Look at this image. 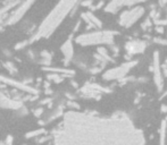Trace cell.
I'll return each mask as SVG.
<instances>
[{
	"instance_id": "cell-24",
	"label": "cell",
	"mask_w": 167,
	"mask_h": 145,
	"mask_svg": "<svg viewBox=\"0 0 167 145\" xmlns=\"http://www.w3.org/2000/svg\"><path fill=\"white\" fill-rule=\"evenodd\" d=\"M13 141H14L13 136L8 135L7 136V138L3 141V145H13Z\"/></svg>"
},
{
	"instance_id": "cell-30",
	"label": "cell",
	"mask_w": 167,
	"mask_h": 145,
	"mask_svg": "<svg viewBox=\"0 0 167 145\" xmlns=\"http://www.w3.org/2000/svg\"><path fill=\"white\" fill-rule=\"evenodd\" d=\"M163 74H164V75L167 77V66H166V65H164V66H163Z\"/></svg>"
},
{
	"instance_id": "cell-27",
	"label": "cell",
	"mask_w": 167,
	"mask_h": 145,
	"mask_svg": "<svg viewBox=\"0 0 167 145\" xmlns=\"http://www.w3.org/2000/svg\"><path fill=\"white\" fill-rule=\"evenodd\" d=\"M149 26H151V20L148 18V20H146V22L142 24V29H143V30H147Z\"/></svg>"
},
{
	"instance_id": "cell-33",
	"label": "cell",
	"mask_w": 167,
	"mask_h": 145,
	"mask_svg": "<svg viewBox=\"0 0 167 145\" xmlns=\"http://www.w3.org/2000/svg\"><path fill=\"white\" fill-rule=\"evenodd\" d=\"M165 65L167 66V58H166V60H165Z\"/></svg>"
},
{
	"instance_id": "cell-7",
	"label": "cell",
	"mask_w": 167,
	"mask_h": 145,
	"mask_svg": "<svg viewBox=\"0 0 167 145\" xmlns=\"http://www.w3.org/2000/svg\"><path fill=\"white\" fill-rule=\"evenodd\" d=\"M0 83H3L7 86L15 87L16 90H20V91L27 93V94H33V95H38L39 94V90L36 87H33V86L26 84L25 82H21V81H17V79L12 78V77L3 76L1 74H0Z\"/></svg>"
},
{
	"instance_id": "cell-18",
	"label": "cell",
	"mask_w": 167,
	"mask_h": 145,
	"mask_svg": "<svg viewBox=\"0 0 167 145\" xmlns=\"http://www.w3.org/2000/svg\"><path fill=\"white\" fill-rule=\"evenodd\" d=\"M46 134H48V132L46 130V128L41 127V128H39V129H35V130H31V132L26 133V134H25V138H26V139L38 138V137L46 135Z\"/></svg>"
},
{
	"instance_id": "cell-23",
	"label": "cell",
	"mask_w": 167,
	"mask_h": 145,
	"mask_svg": "<svg viewBox=\"0 0 167 145\" xmlns=\"http://www.w3.org/2000/svg\"><path fill=\"white\" fill-rule=\"evenodd\" d=\"M27 46H30V41H29V40H26V41H22V42L16 43V46H15V50L25 49Z\"/></svg>"
},
{
	"instance_id": "cell-3",
	"label": "cell",
	"mask_w": 167,
	"mask_h": 145,
	"mask_svg": "<svg viewBox=\"0 0 167 145\" xmlns=\"http://www.w3.org/2000/svg\"><path fill=\"white\" fill-rule=\"evenodd\" d=\"M117 32L115 31H92L77 35L75 42L82 46H114L115 36Z\"/></svg>"
},
{
	"instance_id": "cell-20",
	"label": "cell",
	"mask_w": 167,
	"mask_h": 145,
	"mask_svg": "<svg viewBox=\"0 0 167 145\" xmlns=\"http://www.w3.org/2000/svg\"><path fill=\"white\" fill-rule=\"evenodd\" d=\"M3 67L6 68L7 70L9 72H12V74H14V72H17V68L16 66L14 65L12 61H6V63H3Z\"/></svg>"
},
{
	"instance_id": "cell-28",
	"label": "cell",
	"mask_w": 167,
	"mask_h": 145,
	"mask_svg": "<svg viewBox=\"0 0 167 145\" xmlns=\"http://www.w3.org/2000/svg\"><path fill=\"white\" fill-rule=\"evenodd\" d=\"M156 31H157L158 33H163V32H164V29H163V26H157L156 27Z\"/></svg>"
},
{
	"instance_id": "cell-31",
	"label": "cell",
	"mask_w": 167,
	"mask_h": 145,
	"mask_svg": "<svg viewBox=\"0 0 167 145\" xmlns=\"http://www.w3.org/2000/svg\"><path fill=\"white\" fill-rule=\"evenodd\" d=\"M167 3V0H159V5L160 6H165Z\"/></svg>"
},
{
	"instance_id": "cell-4",
	"label": "cell",
	"mask_w": 167,
	"mask_h": 145,
	"mask_svg": "<svg viewBox=\"0 0 167 145\" xmlns=\"http://www.w3.org/2000/svg\"><path fill=\"white\" fill-rule=\"evenodd\" d=\"M144 15V8L141 6H134L132 7L131 9L124 10L119 16L118 20V24L123 26L124 29H128V27L133 26L140 18Z\"/></svg>"
},
{
	"instance_id": "cell-13",
	"label": "cell",
	"mask_w": 167,
	"mask_h": 145,
	"mask_svg": "<svg viewBox=\"0 0 167 145\" xmlns=\"http://www.w3.org/2000/svg\"><path fill=\"white\" fill-rule=\"evenodd\" d=\"M73 35H69V37L60 46L63 55H64V63L65 65H68L74 58V46H73Z\"/></svg>"
},
{
	"instance_id": "cell-29",
	"label": "cell",
	"mask_w": 167,
	"mask_h": 145,
	"mask_svg": "<svg viewBox=\"0 0 167 145\" xmlns=\"http://www.w3.org/2000/svg\"><path fill=\"white\" fill-rule=\"evenodd\" d=\"M161 112L163 113H167V106H165V104L161 106Z\"/></svg>"
},
{
	"instance_id": "cell-8",
	"label": "cell",
	"mask_w": 167,
	"mask_h": 145,
	"mask_svg": "<svg viewBox=\"0 0 167 145\" xmlns=\"http://www.w3.org/2000/svg\"><path fill=\"white\" fill-rule=\"evenodd\" d=\"M152 72H154V82L159 92L163 91L164 87V78H163V66L160 64V55L158 51H155L152 56Z\"/></svg>"
},
{
	"instance_id": "cell-34",
	"label": "cell",
	"mask_w": 167,
	"mask_h": 145,
	"mask_svg": "<svg viewBox=\"0 0 167 145\" xmlns=\"http://www.w3.org/2000/svg\"><path fill=\"white\" fill-rule=\"evenodd\" d=\"M22 145H26V144H22Z\"/></svg>"
},
{
	"instance_id": "cell-11",
	"label": "cell",
	"mask_w": 167,
	"mask_h": 145,
	"mask_svg": "<svg viewBox=\"0 0 167 145\" xmlns=\"http://www.w3.org/2000/svg\"><path fill=\"white\" fill-rule=\"evenodd\" d=\"M80 92L83 96L85 98H99V95L101 93H108L110 92V90L107 89V87H104V86L99 85V84H91V83H88L85 84L83 87L80 89Z\"/></svg>"
},
{
	"instance_id": "cell-1",
	"label": "cell",
	"mask_w": 167,
	"mask_h": 145,
	"mask_svg": "<svg viewBox=\"0 0 167 145\" xmlns=\"http://www.w3.org/2000/svg\"><path fill=\"white\" fill-rule=\"evenodd\" d=\"M53 145H144L143 132L128 115L69 110L50 132Z\"/></svg>"
},
{
	"instance_id": "cell-21",
	"label": "cell",
	"mask_w": 167,
	"mask_h": 145,
	"mask_svg": "<svg viewBox=\"0 0 167 145\" xmlns=\"http://www.w3.org/2000/svg\"><path fill=\"white\" fill-rule=\"evenodd\" d=\"M66 107L73 109V110H80V106L74 101V100H67V102L65 103Z\"/></svg>"
},
{
	"instance_id": "cell-10",
	"label": "cell",
	"mask_w": 167,
	"mask_h": 145,
	"mask_svg": "<svg viewBox=\"0 0 167 145\" xmlns=\"http://www.w3.org/2000/svg\"><path fill=\"white\" fill-rule=\"evenodd\" d=\"M147 0H110L105 7V11L110 14H116L123 7H134Z\"/></svg>"
},
{
	"instance_id": "cell-5",
	"label": "cell",
	"mask_w": 167,
	"mask_h": 145,
	"mask_svg": "<svg viewBox=\"0 0 167 145\" xmlns=\"http://www.w3.org/2000/svg\"><path fill=\"white\" fill-rule=\"evenodd\" d=\"M135 65H137V61H135V60L126 61V63L122 64L121 66L114 67V68H110V69L106 70V72L102 74V78L105 79V81H116V79L124 78L125 76L131 72V69Z\"/></svg>"
},
{
	"instance_id": "cell-12",
	"label": "cell",
	"mask_w": 167,
	"mask_h": 145,
	"mask_svg": "<svg viewBox=\"0 0 167 145\" xmlns=\"http://www.w3.org/2000/svg\"><path fill=\"white\" fill-rule=\"evenodd\" d=\"M148 43L146 41H142V40H132V41H128L125 44V50L128 55L130 56H134V55H139V53L144 52V50L147 49Z\"/></svg>"
},
{
	"instance_id": "cell-19",
	"label": "cell",
	"mask_w": 167,
	"mask_h": 145,
	"mask_svg": "<svg viewBox=\"0 0 167 145\" xmlns=\"http://www.w3.org/2000/svg\"><path fill=\"white\" fill-rule=\"evenodd\" d=\"M65 78V76L60 75V74H57V72H48L47 74V79L51 83H56V84H59L62 83Z\"/></svg>"
},
{
	"instance_id": "cell-2",
	"label": "cell",
	"mask_w": 167,
	"mask_h": 145,
	"mask_svg": "<svg viewBox=\"0 0 167 145\" xmlns=\"http://www.w3.org/2000/svg\"><path fill=\"white\" fill-rule=\"evenodd\" d=\"M79 2L80 0H59V2L47 15L46 18L39 25L38 30L29 39L30 44L38 42L39 40L50 37V35L55 33V31L58 29L59 25L65 20L66 17L73 10H75V7Z\"/></svg>"
},
{
	"instance_id": "cell-9",
	"label": "cell",
	"mask_w": 167,
	"mask_h": 145,
	"mask_svg": "<svg viewBox=\"0 0 167 145\" xmlns=\"http://www.w3.org/2000/svg\"><path fill=\"white\" fill-rule=\"evenodd\" d=\"M24 107V102L22 100H17L10 95V93L5 92V90H0V108L16 110L18 111Z\"/></svg>"
},
{
	"instance_id": "cell-15",
	"label": "cell",
	"mask_w": 167,
	"mask_h": 145,
	"mask_svg": "<svg viewBox=\"0 0 167 145\" xmlns=\"http://www.w3.org/2000/svg\"><path fill=\"white\" fill-rule=\"evenodd\" d=\"M81 17H82V20H84L85 23L88 24L90 27H97V29H100V27L102 26V22L99 20L97 16H95L91 11L82 13L81 14Z\"/></svg>"
},
{
	"instance_id": "cell-32",
	"label": "cell",
	"mask_w": 167,
	"mask_h": 145,
	"mask_svg": "<svg viewBox=\"0 0 167 145\" xmlns=\"http://www.w3.org/2000/svg\"><path fill=\"white\" fill-rule=\"evenodd\" d=\"M0 145H3V141H1V142H0Z\"/></svg>"
},
{
	"instance_id": "cell-22",
	"label": "cell",
	"mask_w": 167,
	"mask_h": 145,
	"mask_svg": "<svg viewBox=\"0 0 167 145\" xmlns=\"http://www.w3.org/2000/svg\"><path fill=\"white\" fill-rule=\"evenodd\" d=\"M43 112H44V109H43V107H38V108H34L32 110V113L35 116L36 118H40V117L43 115Z\"/></svg>"
},
{
	"instance_id": "cell-25",
	"label": "cell",
	"mask_w": 167,
	"mask_h": 145,
	"mask_svg": "<svg viewBox=\"0 0 167 145\" xmlns=\"http://www.w3.org/2000/svg\"><path fill=\"white\" fill-rule=\"evenodd\" d=\"M92 3H93V0H84V1H82V2H81V5H82V6H84V7H90V8H91Z\"/></svg>"
},
{
	"instance_id": "cell-26",
	"label": "cell",
	"mask_w": 167,
	"mask_h": 145,
	"mask_svg": "<svg viewBox=\"0 0 167 145\" xmlns=\"http://www.w3.org/2000/svg\"><path fill=\"white\" fill-rule=\"evenodd\" d=\"M155 42L158 43V44H160V46H166L167 40H163V39H160V37H157V39H155Z\"/></svg>"
},
{
	"instance_id": "cell-17",
	"label": "cell",
	"mask_w": 167,
	"mask_h": 145,
	"mask_svg": "<svg viewBox=\"0 0 167 145\" xmlns=\"http://www.w3.org/2000/svg\"><path fill=\"white\" fill-rule=\"evenodd\" d=\"M167 120L164 119L160 124V129H159V144L165 145L166 144V137H167Z\"/></svg>"
},
{
	"instance_id": "cell-14",
	"label": "cell",
	"mask_w": 167,
	"mask_h": 145,
	"mask_svg": "<svg viewBox=\"0 0 167 145\" xmlns=\"http://www.w3.org/2000/svg\"><path fill=\"white\" fill-rule=\"evenodd\" d=\"M65 107H66L65 103H59L58 106L56 107L55 109H53V111L47 116L46 119H43V120H39V125L40 126H46L47 124H50V122L53 121V120H56V119L63 117L64 113H65V112H64V108H65Z\"/></svg>"
},
{
	"instance_id": "cell-16",
	"label": "cell",
	"mask_w": 167,
	"mask_h": 145,
	"mask_svg": "<svg viewBox=\"0 0 167 145\" xmlns=\"http://www.w3.org/2000/svg\"><path fill=\"white\" fill-rule=\"evenodd\" d=\"M42 70L48 72H57L60 75L65 76V77H71V76L75 75V72L68 68H60V67H42Z\"/></svg>"
},
{
	"instance_id": "cell-6",
	"label": "cell",
	"mask_w": 167,
	"mask_h": 145,
	"mask_svg": "<svg viewBox=\"0 0 167 145\" xmlns=\"http://www.w3.org/2000/svg\"><path fill=\"white\" fill-rule=\"evenodd\" d=\"M35 1L36 0H22L20 2V5L13 10V13L6 18L3 25H5V26H6V25L9 26V25H14V24L18 23V22L22 20V17L29 11V9L32 7V5L35 2Z\"/></svg>"
}]
</instances>
